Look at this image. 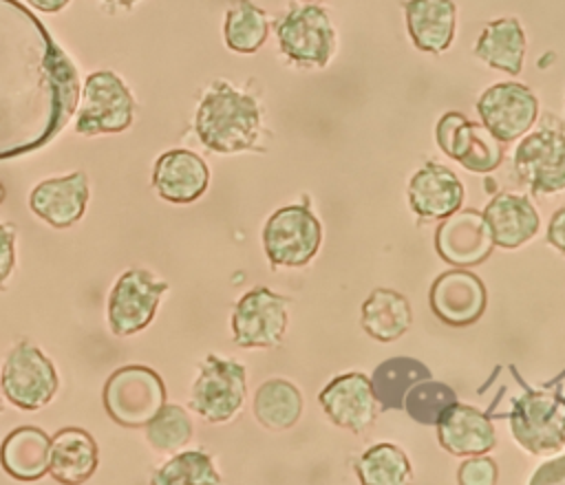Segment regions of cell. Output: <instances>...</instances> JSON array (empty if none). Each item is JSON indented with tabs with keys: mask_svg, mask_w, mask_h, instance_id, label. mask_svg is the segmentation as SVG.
Wrapping results in <instances>:
<instances>
[{
	"mask_svg": "<svg viewBox=\"0 0 565 485\" xmlns=\"http://www.w3.org/2000/svg\"><path fill=\"white\" fill-rule=\"evenodd\" d=\"M77 99V71L42 20L18 0H0V159L46 146Z\"/></svg>",
	"mask_w": 565,
	"mask_h": 485,
	"instance_id": "1",
	"label": "cell"
},
{
	"mask_svg": "<svg viewBox=\"0 0 565 485\" xmlns=\"http://www.w3.org/2000/svg\"><path fill=\"white\" fill-rule=\"evenodd\" d=\"M194 130L201 143L214 152L232 154L249 150L260 132L256 99L225 79H216L196 108Z\"/></svg>",
	"mask_w": 565,
	"mask_h": 485,
	"instance_id": "2",
	"label": "cell"
},
{
	"mask_svg": "<svg viewBox=\"0 0 565 485\" xmlns=\"http://www.w3.org/2000/svg\"><path fill=\"white\" fill-rule=\"evenodd\" d=\"M163 403V379L148 366H121L104 384V408L124 428H143Z\"/></svg>",
	"mask_w": 565,
	"mask_h": 485,
	"instance_id": "3",
	"label": "cell"
},
{
	"mask_svg": "<svg viewBox=\"0 0 565 485\" xmlns=\"http://www.w3.org/2000/svg\"><path fill=\"white\" fill-rule=\"evenodd\" d=\"M514 441L532 452L545 454L565 445V395L527 388L510 410Z\"/></svg>",
	"mask_w": 565,
	"mask_h": 485,
	"instance_id": "4",
	"label": "cell"
},
{
	"mask_svg": "<svg viewBox=\"0 0 565 485\" xmlns=\"http://www.w3.org/2000/svg\"><path fill=\"white\" fill-rule=\"evenodd\" d=\"M247 392V370L241 362L207 355L192 384L190 406L210 423L230 421L243 406Z\"/></svg>",
	"mask_w": 565,
	"mask_h": 485,
	"instance_id": "5",
	"label": "cell"
},
{
	"mask_svg": "<svg viewBox=\"0 0 565 485\" xmlns=\"http://www.w3.org/2000/svg\"><path fill=\"white\" fill-rule=\"evenodd\" d=\"M320 242L322 225L307 205L280 207L263 227V249L274 267H305Z\"/></svg>",
	"mask_w": 565,
	"mask_h": 485,
	"instance_id": "6",
	"label": "cell"
},
{
	"mask_svg": "<svg viewBox=\"0 0 565 485\" xmlns=\"http://www.w3.org/2000/svg\"><path fill=\"white\" fill-rule=\"evenodd\" d=\"M75 110V130L93 137L126 130L132 123L135 101L128 86L113 71H95L88 75L82 104Z\"/></svg>",
	"mask_w": 565,
	"mask_h": 485,
	"instance_id": "7",
	"label": "cell"
},
{
	"mask_svg": "<svg viewBox=\"0 0 565 485\" xmlns=\"http://www.w3.org/2000/svg\"><path fill=\"white\" fill-rule=\"evenodd\" d=\"M280 51L302 66H327L335 48V29L318 4H296L276 24Z\"/></svg>",
	"mask_w": 565,
	"mask_h": 485,
	"instance_id": "8",
	"label": "cell"
},
{
	"mask_svg": "<svg viewBox=\"0 0 565 485\" xmlns=\"http://www.w3.org/2000/svg\"><path fill=\"white\" fill-rule=\"evenodd\" d=\"M0 388L20 410H40L57 390V373L53 362L40 348L20 342L4 359Z\"/></svg>",
	"mask_w": 565,
	"mask_h": 485,
	"instance_id": "9",
	"label": "cell"
},
{
	"mask_svg": "<svg viewBox=\"0 0 565 485\" xmlns=\"http://www.w3.org/2000/svg\"><path fill=\"white\" fill-rule=\"evenodd\" d=\"M168 282L154 278L146 269H128L121 273L108 295V326L117 337H128L146 328L159 306Z\"/></svg>",
	"mask_w": 565,
	"mask_h": 485,
	"instance_id": "10",
	"label": "cell"
},
{
	"mask_svg": "<svg viewBox=\"0 0 565 485\" xmlns=\"http://www.w3.org/2000/svg\"><path fill=\"white\" fill-rule=\"evenodd\" d=\"M514 172L534 194L565 192V132L545 126L523 137L514 152Z\"/></svg>",
	"mask_w": 565,
	"mask_h": 485,
	"instance_id": "11",
	"label": "cell"
},
{
	"mask_svg": "<svg viewBox=\"0 0 565 485\" xmlns=\"http://www.w3.org/2000/svg\"><path fill=\"white\" fill-rule=\"evenodd\" d=\"M289 300L256 287L247 291L232 313V335L243 348H271L278 346L287 331Z\"/></svg>",
	"mask_w": 565,
	"mask_h": 485,
	"instance_id": "12",
	"label": "cell"
},
{
	"mask_svg": "<svg viewBox=\"0 0 565 485\" xmlns=\"http://www.w3.org/2000/svg\"><path fill=\"white\" fill-rule=\"evenodd\" d=\"M477 110L483 126L503 143L519 139L534 126L539 99L519 82H501L481 93Z\"/></svg>",
	"mask_w": 565,
	"mask_h": 485,
	"instance_id": "13",
	"label": "cell"
},
{
	"mask_svg": "<svg viewBox=\"0 0 565 485\" xmlns=\"http://www.w3.org/2000/svg\"><path fill=\"white\" fill-rule=\"evenodd\" d=\"M488 304V293L479 276L457 267L437 276L430 287V309L448 326L475 324Z\"/></svg>",
	"mask_w": 565,
	"mask_h": 485,
	"instance_id": "14",
	"label": "cell"
},
{
	"mask_svg": "<svg viewBox=\"0 0 565 485\" xmlns=\"http://www.w3.org/2000/svg\"><path fill=\"white\" fill-rule=\"evenodd\" d=\"M494 247L490 227L481 212L457 209L444 218L435 234L437 254L452 267H472L483 262Z\"/></svg>",
	"mask_w": 565,
	"mask_h": 485,
	"instance_id": "15",
	"label": "cell"
},
{
	"mask_svg": "<svg viewBox=\"0 0 565 485\" xmlns=\"http://www.w3.org/2000/svg\"><path fill=\"white\" fill-rule=\"evenodd\" d=\"M324 414L340 428L364 432L377 417V399L371 379L362 373H344L333 377L318 395Z\"/></svg>",
	"mask_w": 565,
	"mask_h": 485,
	"instance_id": "16",
	"label": "cell"
},
{
	"mask_svg": "<svg viewBox=\"0 0 565 485\" xmlns=\"http://www.w3.org/2000/svg\"><path fill=\"white\" fill-rule=\"evenodd\" d=\"M439 445L455 456L486 454L497 445L490 417L468 403H450L437 419Z\"/></svg>",
	"mask_w": 565,
	"mask_h": 485,
	"instance_id": "17",
	"label": "cell"
},
{
	"mask_svg": "<svg viewBox=\"0 0 565 485\" xmlns=\"http://www.w3.org/2000/svg\"><path fill=\"white\" fill-rule=\"evenodd\" d=\"M88 203V179L84 172H73L60 179H44L29 194V207L35 216L53 227L75 225Z\"/></svg>",
	"mask_w": 565,
	"mask_h": 485,
	"instance_id": "18",
	"label": "cell"
},
{
	"mask_svg": "<svg viewBox=\"0 0 565 485\" xmlns=\"http://www.w3.org/2000/svg\"><path fill=\"white\" fill-rule=\"evenodd\" d=\"M210 183L205 161L190 150H168L154 161L152 185L163 201L192 203Z\"/></svg>",
	"mask_w": 565,
	"mask_h": 485,
	"instance_id": "19",
	"label": "cell"
},
{
	"mask_svg": "<svg viewBox=\"0 0 565 485\" xmlns=\"http://www.w3.org/2000/svg\"><path fill=\"white\" fill-rule=\"evenodd\" d=\"M463 203L459 176L439 163H426L408 181V205L422 218H446Z\"/></svg>",
	"mask_w": 565,
	"mask_h": 485,
	"instance_id": "20",
	"label": "cell"
},
{
	"mask_svg": "<svg viewBox=\"0 0 565 485\" xmlns=\"http://www.w3.org/2000/svg\"><path fill=\"white\" fill-rule=\"evenodd\" d=\"M494 245L503 249H516L539 234L541 216L530 198L521 194H497L481 212Z\"/></svg>",
	"mask_w": 565,
	"mask_h": 485,
	"instance_id": "21",
	"label": "cell"
},
{
	"mask_svg": "<svg viewBox=\"0 0 565 485\" xmlns=\"http://www.w3.org/2000/svg\"><path fill=\"white\" fill-rule=\"evenodd\" d=\"M97 467L95 439L75 425L62 428L51 439L49 472L57 483L79 485L86 483Z\"/></svg>",
	"mask_w": 565,
	"mask_h": 485,
	"instance_id": "22",
	"label": "cell"
},
{
	"mask_svg": "<svg viewBox=\"0 0 565 485\" xmlns=\"http://www.w3.org/2000/svg\"><path fill=\"white\" fill-rule=\"evenodd\" d=\"M406 26L413 44L424 53H441L455 37L457 9L452 0H406Z\"/></svg>",
	"mask_w": 565,
	"mask_h": 485,
	"instance_id": "23",
	"label": "cell"
},
{
	"mask_svg": "<svg viewBox=\"0 0 565 485\" xmlns=\"http://www.w3.org/2000/svg\"><path fill=\"white\" fill-rule=\"evenodd\" d=\"M51 439L42 428H13L0 445V463L4 472L18 481H38L49 472Z\"/></svg>",
	"mask_w": 565,
	"mask_h": 485,
	"instance_id": "24",
	"label": "cell"
},
{
	"mask_svg": "<svg viewBox=\"0 0 565 485\" xmlns=\"http://www.w3.org/2000/svg\"><path fill=\"white\" fill-rule=\"evenodd\" d=\"M475 55L492 68L519 75L525 57V31L516 18H499L486 24L481 31Z\"/></svg>",
	"mask_w": 565,
	"mask_h": 485,
	"instance_id": "25",
	"label": "cell"
},
{
	"mask_svg": "<svg viewBox=\"0 0 565 485\" xmlns=\"http://www.w3.org/2000/svg\"><path fill=\"white\" fill-rule=\"evenodd\" d=\"M360 322L373 340L393 342L411 328L413 311L402 293L380 287L364 300Z\"/></svg>",
	"mask_w": 565,
	"mask_h": 485,
	"instance_id": "26",
	"label": "cell"
},
{
	"mask_svg": "<svg viewBox=\"0 0 565 485\" xmlns=\"http://www.w3.org/2000/svg\"><path fill=\"white\" fill-rule=\"evenodd\" d=\"M446 154L461 163L466 170L486 174L499 168L503 159V148L501 141L483 123L463 119L457 126Z\"/></svg>",
	"mask_w": 565,
	"mask_h": 485,
	"instance_id": "27",
	"label": "cell"
},
{
	"mask_svg": "<svg viewBox=\"0 0 565 485\" xmlns=\"http://www.w3.org/2000/svg\"><path fill=\"white\" fill-rule=\"evenodd\" d=\"M300 412L302 395L291 381L274 377L258 386L254 395V417L263 428L274 432L289 430L300 419Z\"/></svg>",
	"mask_w": 565,
	"mask_h": 485,
	"instance_id": "28",
	"label": "cell"
},
{
	"mask_svg": "<svg viewBox=\"0 0 565 485\" xmlns=\"http://www.w3.org/2000/svg\"><path fill=\"white\" fill-rule=\"evenodd\" d=\"M428 377L430 370L422 362L413 357H391L373 370L371 388L382 410H399L408 388Z\"/></svg>",
	"mask_w": 565,
	"mask_h": 485,
	"instance_id": "29",
	"label": "cell"
},
{
	"mask_svg": "<svg viewBox=\"0 0 565 485\" xmlns=\"http://www.w3.org/2000/svg\"><path fill=\"white\" fill-rule=\"evenodd\" d=\"M225 44L236 53L258 51L269 33L267 13L252 0H236L225 15Z\"/></svg>",
	"mask_w": 565,
	"mask_h": 485,
	"instance_id": "30",
	"label": "cell"
},
{
	"mask_svg": "<svg viewBox=\"0 0 565 485\" xmlns=\"http://www.w3.org/2000/svg\"><path fill=\"white\" fill-rule=\"evenodd\" d=\"M360 483L366 485H399L413 476L408 456L393 443L371 445L355 463Z\"/></svg>",
	"mask_w": 565,
	"mask_h": 485,
	"instance_id": "31",
	"label": "cell"
},
{
	"mask_svg": "<svg viewBox=\"0 0 565 485\" xmlns=\"http://www.w3.org/2000/svg\"><path fill=\"white\" fill-rule=\"evenodd\" d=\"M152 485H216L221 474L210 454L201 450H185L168 459L150 478Z\"/></svg>",
	"mask_w": 565,
	"mask_h": 485,
	"instance_id": "32",
	"label": "cell"
},
{
	"mask_svg": "<svg viewBox=\"0 0 565 485\" xmlns=\"http://www.w3.org/2000/svg\"><path fill=\"white\" fill-rule=\"evenodd\" d=\"M143 428H146V441L154 452H161V454L179 452L183 445L190 443L194 432L188 410L174 403H163L159 412Z\"/></svg>",
	"mask_w": 565,
	"mask_h": 485,
	"instance_id": "33",
	"label": "cell"
},
{
	"mask_svg": "<svg viewBox=\"0 0 565 485\" xmlns=\"http://www.w3.org/2000/svg\"><path fill=\"white\" fill-rule=\"evenodd\" d=\"M455 401H457V392L450 386H446L441 381H433L428 377L408 388L402 408L417 423L435 425L437 419L441 417V412Z\"/></svg>",
	"mask_w": 565,
	"mask_h": 485,
	"instance_id": "34",
	"label": "cell"
},
{
	"mask_svg": "<svg viewBox=\"0 0 565 485\" xmlns=\"http://www.w3.org/2000/svg\"><path fill=\"white\" fill-rule=\"evenodd\" d=\"M497 476H499L497 463L481 454L468 456L457 472V481L461 485H492L497 483Z\"/></svg>",
	"mask_w": 565,
	"mask_h": 485,
	"instance_id": "35",
	"label": "cell"
},
{
	"mask_svg": "<svg viewBox=\"0 0 565 485\" xmlns=\"http://www.w3.org/2000/svg\"><path fill=\"white\" fill-rule=\"evenodd\" d=\"M530 485H565V454L543 461L530 476Z\"/></svg>",
	"mask_w": 565,
	"mask_h": 485,
	"instance_id": "36",
	"label": "cell"
},
{
	"mask_svg": "<svg viewBox=\"0 0 565 485\" xmlns=\"http://www.w3.org/2000/svg\"><path fill=\"white\" fill-rule=\"evenodd\" d=\"M13 242H15V234L11 227L0 225V284L9 278L13 262H15V254H13Z\"/></svg>",
	"mask_w": 565,
	"mask_h": 485,
	"instance_id": "37",
	"label": "cell"
},
{
	"mask_svg": "<svg viewBox=\"0 0 565 485\" xmlns=\"http://www.w3.org/2000/svg\"><path fill=\"white\" fill-rule=\"evenodd\" d=\"M547 242L565 254V205L558 207L554 214H552V220H550V227H547Z\"/></svg>",
	"mask_w": 565,
	"mask_h": 485,
	"instance_id": "38",
	"label": "cell"
},
{
	"mask_svg": "<svg viewBox=\"0 0 565 485\" xmlns=\"http://www.w3.org/2000/svg\"><path fill=\"white\" fill-rule=\"evenodd\" d=\"M26 2L44 13H55L68 4V0H26Z\"/></svg>",
	"mask_w": 565,
	"mask_h": 485,
	"instance_id": "39",
	"label": "cell"
},
{
	"mask_svg": "<svg viewBox=\"0 0 565 485\" xmlns=\"http://www.w3.org/2000/svg\"><path fill=\"white\" fill-rule=\"evenodd\" d=\"M104 2H110V4H115V7H124V9H128L132 2H137V0H104Z\"/></svg>",
	"mask_w": 565,
	"mask_h": 485,
	"instance_id": "40",
	"label": "cell"
},
{
	"mask_svg": "<svg viewBox=\"0 0 565 485\" xmlns=\"http://www.w3.org/2000/svg\"><path fill=\"white\" fill-rule=\"evenodd\" d=\"M2 201H4V185L0 183V203H2Z\"/></svg>",
	"mask_w": 565,
	"mask_h": 485,
	"instance_id": "41",
	"label": "cell"
},
{
	"mask_svg": "<svg viewBox=\"0 0 565 485\" xmlns=\"http://www.w3.org/2000/svg\"><path fill=\"white\" fill-rule=\"evenodd\" d=\"M307 2H322V0H307Z\"/></svg>",
	"mask_w": 565,
	"mask_h": 485,
	"instance_id": "42",
	"label": "cell"
},
{
	"mask_svg": "<svg viewBox=\"0 0 565 485\" xmlns=\"http://www.w3.org/2000/svg\"><path fill=\"white\" fill-rule=\"evenodd\" d=\"M0 410H2V406H0Z\"/></svg>",
	"mask_w": 565,
	"mask_h": 485,
	"instance_id": "43",
	"label": "cell"
}]
</instances>
